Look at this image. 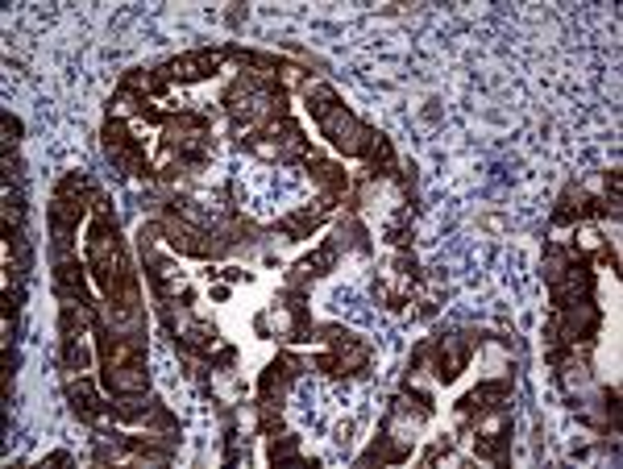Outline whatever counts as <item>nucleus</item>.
I'll use <instances>...</instances> for the list:
<instances>
[{"mask_svg": "<svg viewBox=\"0 0 623 469\" xmlns=\"http://www.w3.org/2000/svg\"><path fill=\"white\" fill-rule=\"evenodd\" d=\"M316 225H321V212H312V208H308V212H295V216H287V220H283L287 233H308V229H316Z\"/></svg>", "mask_w": 623, "mask_h": 469, "instance_id": "obj_9", "label": "nucleus"}, {"mask_svg": "<svg viewBox=\"0 0 623 469\" xmlns=\"http://www.w3.org/2000/svg\"><path fill=\"white\" fill-rule=\"evenodd\" d=\"M170 245L179 250V254H196V258H208L217 254V241L199 229H188V225H170Z\"/></svg>", "mask_w": 623, "mask_h": 469, "instance_id": "obj_4", "label": "nucleus"}, {"mask_svg": "<svg viewBox=\"0 0 623 469\" xmlns=\"http://www.w3.org/2000/svg\"><path fill=\"white\" fill-rule=\"evenodd\" d=\"M104 386L113 394H146L150 378H146L142 362H129V366H117V370H104Z\"/></svg>", "mask_w": 623, "mask_h": 469, "instance_id": "obj_3", "label": "nucleus"}, {"mask_svg": "<svg viewBox=\"0 0 623 469\" xmlns=\"http://www.w3.org/2000/svg\"><path fill=\"white\" fill-rule=\"evenodd\" d=\"M321 129H324V138H329L337 150H345V154H362V150H366V141H370V129L353 113H345L341 104L321 121Z\"/></svg>", "mask_w": 623, "mask_h": 469, "instance_id": "obj_1", "label": "nucleus"}, {"mask_svg": "<svg viewBox=\"0 0 623 469\" xmlns=\"http://www.w3.org/2000/svg\"><path fill=\"white\" fill-rule=\"evenodd\" d=\"M217 63H220L217 50H199V55L175 58V63H170V76H175V79H204V76H212V71H217Z\"/></svg>", "mask_w": 623, "mask_h": 469, "instance_id": "obj_5", "label": "nucleus"}, {"mask_svg": "<svg viewBox=\"0 0 623 469\" xmlns=\"http://www.w3.org/2000/svg\"><path fill=\"white\" fill-rule=\"evenodd\" d=\"M308 266H312V270H329V266H332V250H329V245H324V250H316V254L308 258Z\"/></svg>", "mask_w": 623, "mask_h": 469, "instance_id": "obj_10", "label": "nucleus"}, {"mask_svg": "<svg viewBox=\"0 0 623 469\" xmlns=\"http://www.w3.org/2000/svg\"><path fill=\"white\" fill-rule=\"evenodd\" d=\"M462 366H465V345L454 337H444V345H436V378L449 382V378L462 374Z\"/></svg>", "mask_w": 623, "mask_h": 469, "instance_id": "obj_6", "label": "nucleus"}, {"mask_svg": "<svg viewBox=\"0 0 623 469\" xmlns=\"http://www.w3.org/2000/svg\"><path fill=\"white\" fill-rule=\"evenodd\" d=\"M312 178H316V183H321L329 196H341V191H345V170H337L332 162L312 158Z\"/></svg>", "mask_w": 623, "mask_h": 469, "instance_id": "obj_7", "label": "nucleus"}, {"mask_svg": "<svg viewBox=\"0 0 623 469\" xmlns=\"http://www.w3.org/2000/svg\"><path fill=\"white\" fill-rule=\"evenodd\" d=\"M104 146H108V158H113L121 170H129V175H146V154H142V146L125 133V125H117V121L104 125Z\"/></svg>", "mask_w": 623, "mask_h": 469, "instance_id": "obj_2", "label": "nucleus"}, {"mask_svg": "<svg viewBox=\"0 0 623 469\" xmlns=\"http://www.w3.org/2000/svg\"><path fill=\"white\" fill-rule=\"evenodd\" d=\"M66 394H71V407H76V415H79V420H96V415H100V403H96V394H92V386H87V382H71V391H66Z\"/></svg>", "mask_w": 623, "mask_h": 469, "instance_id": "obj_8", "label": "nucleus"}]
</instances>
